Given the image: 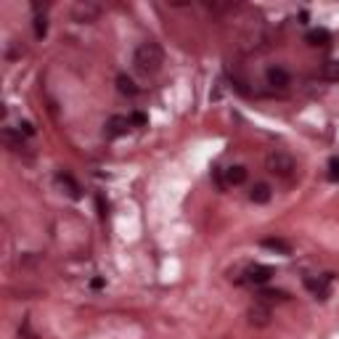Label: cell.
<instances>
[{
	"mask_svg": "<svg viewBox=\"0 0 339 339\" xmlns=\"http://www.w3.org/2000/svg\"><path fill=\"white\" fill-rule=\"evenodd\" d=\"M133 64H135V69H138L141 74H146V77L156 74V72L162 69V64H165V53H162L159 43H154V40L141 43L138 48H135Z\"/></svg>",
	"mask_w": 339,
	"mask_h": 339,
	"instance_id": "cell-1",
	"label": "cell"
},
{
	"mask_svg": "<svg viewBox=\"0 0 339 339\" xmlns=\"http://www.w3.org/2000/svg\"><path fill=\"white\" fill-rule=\"evenodd\" d=\"M265 167H268V172L278 175V178H291L297 170V162L291 154L281 151V148H276V151H270L268 156H265Z\"/></svg>",
	"mask_w": 339,
	"mask_h": 339,
	"instance_id": "cell-2",
	"label": "cell"
},
{
	"mask_svg": "<svg viewBox=\"0 0 339 339\" xmlns=\"http://www.w3.org/2000/svg\"><path fill=\"white\" fill-rule=\"evenodd\" d=\"M265 80H268L270 88L286 90V88H289V82H291V77H289V72L281 69V67H270L268 72H265Z\"/></svg>",
	"mask_w": 339,
	"mask_h": 339,
	"instance_id": "cell-3",
	"label": "cell"
},
{
	"mask_svg": "<svg viewBox=\"0 0 339 339\" xmlns=\"http://www.w3.org/2000/svg\"><path fill=\"white\" fill-rule=\"evenodd\" d=\"M246 315H249V323L252 326H268L270 323V308L263 302V299H260V302H254Z\"/></svg>",
	"mask_w": 339,
	"mask_h": 339,
	"instance_id": "cell-4",
	"label": "cell"
},
{
	"mask_svg": "<svg viewBox=\"0 0 339 339\" xmlns=\"http://www.w3.org/2000/svg\"><path fill=\"white\" fill-rule=\"evenodd\" d=\"M98 14H101V8L96 3H77L74 5V11H72V16L77 19V22H96L98 19Z\"/></svg>",
	"mask_w": 339,
	"mask_h": 339,
	"instance_id": "cell-5",
	"label": "cell"
},
{
	"mask_svg": "<svg viewBox=\"0 0 339 339\" xmlns=\"http://www.w3.org/2000/svg\"><path fill=\"white\" fill-rule=\"evenodd\" d=\"M130 127V117H120L114 114L112 120L106 122V138H120V135H125Z\"/></svg>",
	"mask_w": 339,
	"mask_h": 339,
	"instance_id": "cell-6",
	"label": "cell"
},
{
	"mask_svg": "<svg viewBox=\"0 0 339 339\" xmlns=\"http://www.w3.org/2000/svg\"><path fill=\"white\" fill-rule=\"evenodd\" d=\"M270 276H273V268H268V265H252L246 270V281H252V284H265V281H270Z\"/></svg>",
	"mask_w": 339,
	"mask_h": 339,
	"instance_id": "cell-7",
	"label": "cell"
},
{
	"mask_svg": "<svg viewBox=\"0 0 339 339\" xmlns=\"http://www.w3.org/2000/svg\"><path fill=\"white\" fill-rule=\"evenodd\" d=\"M270 196H273V191H270L268 183H254L252 191H249V199L254 201V204H268Z\"/></svg>",
	"mask_w": 339,
	"mask_h": 339,
	"instance_id": "cell-8",
	"label": "cell"
},
{
	"mask_svg": "<svg viewBox=\"0 0 339 339\" xmlns=\"http://www.w3.org/2000/svg\"><path fill=\"white\" fill-rule=\"evenodd\" d=\"M329 281H323V278H305V286L313 291V297L315 299H326L329 297V286H326Z\"/></svg>",
	"mask_w": 339,
	"mask_h": 339,
	"instance_id": "cell-9",
	"label": "cell"
},
{
	"mask_svg": "<svg viewBox=\"0 0 339 339\" xmlns=\"http://www.w3.org/2000/svg\"><path fill=\"white\" fill-rule=\"evenodd\" d=\"M244 180H246V167L233 165V167L225 170V183H228V186H241Z\"/></svg>",
	"mask_w": 339,
	"mask_h": 339,
	"instance_id": "cell-10",
	"label": "cell"
},
{
	"mask_svg": "<svg viewBox=\"0 0 339 339\" xmlns=\"http://www.w3.org/2000/svg\"><path fill=\"white\" fill-rule=\"evenodd\" d=\"M3 141H5V146H8L11 151H22L24 148V141H22V133H19V130L5 127L3 130Z\"/></svg>",
	"mask_w": 339,
	"mask_h": 339,
	"instance_id": "cell-11",
	"label": "cell"
},
{
	"mask_svg": "<svg viewBox=\"0 0 339 339\" xmlns=\"http://www.w3.org/2000/svg\"><path fill=\"white\" fill-rule=\"evenodd\" d=\"M263 246H265V249H270V252H278V254H291V244H289V241L276 239V236L263 239Z\"/></svg>",
	"mask_w": 339,
	"mask_h": 339,
	"instance_id": "cell-12",
	"label": "cell"
},
{
	"mask_svg": "<svg viewBox=\"0 0 339 339\" xmlns=\"http://www.w3.org/2000/svg\"><path fill=\"white\" fill-rule=\"evenodd\" d=\"M117 90L122 96H138V85L130 80L127 74H117Z\"/></svg>",
	"mask_w": 339,
	"mask_h": 339,
	"instance_id": "cell-13",
	"label": "cell"
},
{
	"mask_svg": "<svg viewBox=\"0 0 339 339\" xmlns=\"http://www.w3.org/2000/svg\"><path fill=\"white\" fill-rule=\"evenodd\" d=\"M56 180H58L61 186H67V188H69V196L80 199V186L74 183V178H72L69 172H58V178H56Z\"/></svg>",
	"mask_w": 339,
	"mask_h": 339,
	"instance_id": "cell-14",
	"label": "cell"
},
{
	"mask_svg": "<svg viewBox=\"0 0 339 339\" xmlns=\"http://www.w3.org/2000/svg\"><path fill=\"white\" fill-rule=\"evenodd\" d=\"M331 40V35L326 29H310L308 32V45H326Z\"/></svg>",
	"mask_w": 339,
	"mask_h": 339,
	"instance_id": "cell-15",
	"label": "cell"
},
{
	"mask_svg": "<svg viewBox=\"0 0 339 339\" xmlns=\"http://www.w3.org/2000/svg\"><path fill=\"white\" fill-rule=\"evenodd\" d=\"M321 74H323V80H329V82H339V61H329V64H323Z\"/></svg>",
	"mask_w": 339,
	"mask_h": 339,
	"instance_id": "cell-16",
	"label": "cell"
},
{
	"mask_svg": "<svg viewBox=\"0 0 339 339\" xmlns=\"http://www.w3.org/2000/svg\"><path fill=\"white\" fill-rule=\"evenodd\" d=\"M45 32H48V22H45V16L35 14V37H37V40H43Z\"/></svg>",
	"mask_w": 339,
	"mask_h": 339,
	"instance_id": "cell-17",
	"label": "cell"
},
{
	"mask_svg": "<svg viewBox=\"0 0 339 339\" xmlns=\"http://www.w3.org/2000/svg\"><path fill=\"white\" fill-rule=\"evenodd\" d=\"M329 180L331 183H339V156H331L329 159Z\"/></svg>",
	"mask_w": 339,
	"mask_h": 339,
	"instance_id": "cell-18",
	"label": "cell"
},
{
	"mask_svg": "<svg viewBox=\"0 0 339 339\" xmlns=\"http://www.w3.org/2000/svg\"><path fill=\"white\" fill-rule=\"evenodd\" d=\"M146 122H148V117L143 114V112H133V114H130V125H135V127H143V125H146Z\"/></svg>",
	"mask_w": 339,
	"mask_h": 339,
	"instance_id": "cell-19",
	"label": "cell"
},
{
	"mask_svg": "<svg viewBox=\"0 0 339 339\" xmlns=\"http://www.w3.org/2000/svg\"><path fill=\"white\" fill-rule=\"evenodd\" d=\"M223 172H225V170H220V167H215V170H212V180H215V183H218V188H225V186H228V183H225V175H223Z\"/></svg>",
	"mask_w": 339,
	"mask_h": 339,
	"instance_id": "cell-20",
	"label": "cell"
},
{
	"mask_svg": "<svg viewBox=\"0 0 339 339\" xmlns=\"http://www.w3.org/2000/svg\"><path fill=\"white\" fill-rule=\"evenodd\" d=\"M260 297H263V299H286V291H278V289H265Z\"/></svg>",
	"mask_w": 339,
	"mask_h": 339,
	"instance_id": "cell-21",
	"label": "cell"
},
{
	"mask_svg": "<svg viewBox=\"0 0 339 339\" xmlns=\"http://www.w3.org/2000/svg\"><path fill=\"white\" fill-rule=\"evenodd\" d=\"M19 133H22V135H35V127H32V122H19Z\"/></svg>",
	"mask_w": 339,
	"mask_h": 339,
	"instance_id": "cell-22",
	"label": "cell"
},
{
	"mask_svg": "<svg viewBox=\"0 0 339 339\" xmlns=\"http://www.w3.org/2000/svg\"><path fill=\"white\" fill-rule=\"evenodd\" d=\"M96 204H98V215L106 218V201H103V196H96Z\"/></svg>",
	"mask_w": 339,
	"mask_h": 339,
	"instance_id": "cell-23",
	"label": "cell"
},
{
	"mask_svg": "<svg viewBox=\"0 0 339 339\" xmlns=\"http://www.w3.org/2000/svg\"><path fill=\"white\" fill-rule=\"evenodd\" d=\"M103 284H106L103 278H93V281H90V286H93V289H103Z\"/></svg>",
	"mask_w": 339,
	"mask_h": 339,
	"instance_id": "cell-24",
	"label": "cell"
}]
</instances>
